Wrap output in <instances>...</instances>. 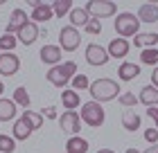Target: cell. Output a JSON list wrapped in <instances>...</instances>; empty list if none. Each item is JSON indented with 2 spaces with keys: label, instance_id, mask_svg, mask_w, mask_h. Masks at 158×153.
<instances>
[{
  "label": "cell",
  "instance_id": "7402d4cb",
  "mask_svg": "<svg viewBox=\"0 0 158 153\" xmlns=\"http://www.w3.org/2000/svg\"><path fill=\"white\" fill-rule=\"evenodd\" d=\"M61 104H63V108L66 111H75V108H79V92H75L73 88H66L61 92Z\"/></svg>",
  "mask_w": 158,
  "mask_h": 153
},
{
  "label": "cell",
  "instance_id": "ffe728a7",
  "mask_svg": "<svg viewBox=\"0 0 158 153\" xmlns=\"http://www.w3.org/2000/svg\"><path fill=\"white\" fill-rule=\"evenodd\" d=\"M158 43V34L156 32H149V34H135L133 36V45L135 47H140V50H149V47H154Z\"/></svg>",
  "mask_w": 158,
  "mask_h": 153
},
{
  "label": "cell",
  "instance_id": "1f68e13d",
  "mask_svg": "<svg viewBox=\"0 0 158 153\" xmlns=\"http://www.w3.org/2000/svg\"><path fill=\"white\" fill-rule=\"evenodd\" d=\"M118 101H120V106H124V108H135L138 97H135L133 92H122L120 97H118Z\"/></svg>",
  "mask_w": 158,
  "mask_h": 153
},
{
  "label": "cell",
  "instance_id": "52a82bcc",
  "mask_svg": "<svg viewBox=\"0 0 158 153\" xmlns=\"http://www.w3.org/2000/svg\"><path fill=\"white\" fill-rule=\"evenodd\" d=\"M109 52H106V47L97 45V43H90L88 47H86V61L90 65H95V68H102V65L109 63Z\"/></svg>",
  "mask_w": 158,
  "mask_h": 153
},
{
  "label": "cell",
  "instance_id": "7a4b0ae2",
  "mask_svg": "<svg viewBox=\"0 0 158 153\" xmlns=\"http://www.w3.org/2000/svg\"><path fill=\"white\" fill-rule=\"evenodd\" d=\"M77 74V63L75 61H66L61 65H54V68L48 70L45 79L52 86H56V88H66V86L73 81V77Z\"/></svg>",
  "mask_w": 158,
  "mask_h": 153
},
{
  "label": "cell",
  "instance_id": "d6a6232c",
  "mask_svg": "<svg viewBox=\"0 0 158 153\" xmlns=\"http://www.w3.org/2000/svg\"><path fill=\"white\" fill-rule=\"evenodd\" d=\"M84 30H86V34H93V36H97L99 32H102V23H99L97 18H90V20H88V25H86Z\"/></svg>",
  "mask_w": 158,
  "mask_h": 153
},
{
  "label": "cell",
  "instance_id": "60d3db41",
  "mask_svg": "<svg viewBox=\"0 0 158 153\" xmlns=\"http://www.w3.org/2000/svg\"><path fill=\"white\" fill-rule=\"evenodd\" d=\"M5 92V83H2V79H0V95Z\"/></svg>",
  "mask_w": 158,
  "mask_h": 153
},
{
  "label": "cell",
  "instance_id": "ab89813d",
  "mask_svg": "<svg viewBox=\"0 0 158 153\" xmlns=\"http://www.w3.org/2000/svg\"><path fill=\"white\" fill-rule=\"evenodd\" d=\"M124 153H140V151H138V149H127Z\"/></svg>",
  "mask_w": 158,
  "mask_h": 153
},
{
  "label": "cell",
  "instance_id": "6da1fadb",
  "mask_svg": "<svg viewBox=\"0 0 158 153\" xmlns=\"http://www.w3.org/2000/svg\"><path fill=\"white\" fill-rule=\"evenodd\" d=\"M90 97L93 101H97V104H104V101H113L115 97H120V83L115 81V79H109V77H102V79H97V81H93L90 83Z\"/></svg>",
  "mask_w": 158,
  "mask_h": 153
},
{
  "label": "cell",
  "instance_id": "e0dca14e",
  "mask_svg": "<svg viewBox=\"0 0 158 153\" xmlns=\"http://www.w3.org/2000/svg\"><path fill=\"white\" fill-rule=\"evenodd\" d=\"M138 101H140V104H145L147 108H156V106H158V88H154L152 83L145 86V88L140 90Z\"/></svg>",
  "mask_w": 158,
  "mask_h": 153
},
{
  "label": "cell",
  "instance_id": "603a6c76",
  "mask_svg": "<svg viewBox=\"0 0 158 153\" xmlns=\"http://www.w3.org/2000/svg\"><path fill=\"white\" fill-rule=\"evenodd\" d=\"M66 153H88V142L79 135H73L66 142Z\"/></svg>",
  "mask_w": 158,
  "mask_h": 153
},
{
  "label": "cell",
  "instance_id": "d4e9b609",
  "mask_svg": "<svg viewBox=\"0 0 158 153\" xmlns=\"http://www.w3.org/2000/svg\"><path fill=\"white\" fill-rule=\"evenodd\" d=\"M30 92H27V88H25V86H18V88L16 90H14V104H16V106H20V108H25V111H27V108H30Z\"/></svg>",
  "mask_w": 158,
  "mask_h": 153
},
{
  "label": "cell",
  "instance_id": "9a60e30c",
  "mask_svg": "<svg viewBox=\"0 0 158 153\" xmlns=\"http://www.w3.org/2000/svg\"><path fill=\"white\" fill-rule=\"evenodd\" d=\"M39 34H41L39 25L30 20V23H27V25L23 27V30H20V32L16 34V41H18V43H23V45H32V43L39 38Z\"/></svg>",
  "mask_w": 158,
  "mask_h": 153
},
{
  "label": "cell",
  "instance_id": "4316f807",
  "mask_svg": "<svg viewBox=\"0 0 158 153\" xmlns=\"http://www.w3.org/2000/svg\"><path fill=\"white\" fill-rule=\"evenodd\" d=\"M140 63H145V65H158V50L156 47H149V50H142L140 52Z\"/></svg>",
  "mask_w": 158,
  "mask_h": 153
},
{
  "label": "cell",
  "instance_id": "7c38bea8",
  "mask_svg": "<svg viewBox=\"0 0 158 153\" xmlns=\"http://www.w3.org/2000/svg\"><path fill=\"white\" fill-rule=\"evenodd\" d=\"M41 61L43 63H48L50 68H54V65H61V47L59 45H43L41 47Z\"/></svg>",
  "mask_w": 158,
  "mask_h": 153
},
{
  "label": "cell",
  "instance_id": "2e32d148",
  "mask_svg": "<svg viewBox=\"0 0 158 153\" xmlns=\"http://www.w3.org/2000/svg\"><path fill=\"white\" fill-rule=\"evenodd\" d=\"M138 74H140V65L138 63H131V61H122L120 63V68H118L120 81H133Z\"/></svg>",
  "mask_w": 158,
  "mask_h": 153
},
{
  "label": "cell",
  "instance_id": "8fae6325",
  "mask_svg": "<svg viewBox=\"0 0 158 153\" xmlns=\"http://www.w3.org/2000/svg\"><path fill=\"white\" fill-rule=\"evenodd\" d=\"M27 23H30V16L25 14V9H14L11 16H9V20H7V30H5V34H18Z\"/></svg>",
  "mask_w": 158,
  "mask_h": 153
},
{
  "label": "cell",
  "instance_id": "83f0119b",
  "mask_svg": "<svg viewBox=\"0 0 158 153\" xmlns=\"http://www.w3.org/2000/svg\"><path fill=\"white\" fill-rule=\"evenodd\" d=\"M23 117H25V122L32 126V131H36V128H41V126H43V115H41V113L23 111Z\"/></svg>",
  "mask_w": 158,
  "mask_h": 153
},
{
  "label": "cell",
  "instance_id": "f1b7e54d",
  "mask_svg": "<svg viewBox=\"0 0 158 153\" xmlns=\"http://www.w3.org/2000/svg\"><path fill=\"white\" fill-rule=\"evenodd\" d=\"M16 45H18V41H16L14 34H2L0 36V50H2V52H14Z\"/></svg>",
  "mask_w": 158,
  "mask_h": 153
},
{
  "label": "cell",
  "instance_id": "9c48e42d",
  "mask_svg": "<svg viewBox=\"0 0 158 153\" xmlns=\"http://www.w3.org/2000/svg\"><path fill=\"white\" fill-rule=\"evenodd\" d=\"M59 124H61V131H66L70 135H79V131H81V117L77 111H66L61 115Z\"/></svg>",
  "mask_w": 158,
  "mask_h": 153
},
{
  "label": "cell",
  "instance_id": "4dcf8cb0",
  "mask_svg": "<svg viewBox=\"0 0 158 153\" xmlns=\"http://www.w3.org/2000/svg\"><path fill=\"white\" fill-rule=\"evenodd\" d=\"M16 151V140L11 135H0V153H14Z\"/></svg>",
  "mask_w": 158,
  "mask_h": 153
},
{
  "label": "cell",
  "instance_id": "836d02e7",
  "mask_svg": "<svg viewBox=\"0 0 158 153\" xmlns=\"http://www.w3.org/2000/svg\"><path fill=\"white\" fill-rule=\"evenodd\" d=\"M145 140L149 144H158V128H147L145 131Z\"/></svg>",
  "mask_w": 158,
  "mask_h": 153
},
{
  "label": "cell",
  "instance_id": "4fadbf2b",
  "mask_svg": "<svg viewBox=\"0 0 158 153\" xmlns=\"http://www.w3.org/2000/svg\"><path fill=\"white\" fill-rule=\"evenodd\" d=\"M138 20L140 23H158V5L156 2H142L140 7H138Z\"/></svg>",
  "mask_w": 158,
  "mask_h": 153
},
{
  "label": "cell",
  "instance_id": "cb8c5ba5",
  "mask_svg": "<svg viewBox=\"0 0 158 153\" xmlns=\"http://www.w3.org/2000/svg\"><path fill=\"white\" fill-rule=\"evenodd\" d=\"M122 126L127 131H131V133H135L140 128V115L135 111H124L122 113Z\"/></svg>",
  "mask_w": 158,
  "mask_h": 153
},
{
  "label": "cell",
  "instance_id": "5bb4252c",
  "mask_svg": "<svg viewBox=\"0 0 158 153\" xmlns=\"http://www.w3.org/2000/svg\"><path fill=\"white\" fill-rule=\"evenodd\" d=\"M129 47H131V43L127 38H111L106 52H109V56H113V59H124L129 54Z\"/></svg>",
  "mask_w": 158,
  "mask_h": 153
},
{
  "label": "cell",
  "instance_id": "f35d334b",
  "mask_svg": "<svg viewBox=\"0 0 158 153\" xmlns=\"http://www.w3.org/2000/svg\"><path fill=\"white\" fill-rule=\"evenodd\" d=\"M97 153H115V151H113V149H99Z\"/></svg>",
  "mask_w": 158,
  "mask_h": 153
},
{
  "label": "cell",
  "instance_id": "f546056e",
  "mask_svg": "<svg viewBox=\"0 0 158 153\" xmlns=\"http://www.w3.org/2000/svg\"><path fill=\"white\" fill-rule=\"evenodd\" d=\"M70 83H73V90L75 92H81V90H88L90 88V81H88V77H86V74H75Z\"/></svg>",
  "mask_w": 158,
  "mask_h": 153
},
{
  "label": "cell",
  "instance_id": "8992f818",
  "mask_svg": "<svg viewBox=\"0 0 158 153\" xmlns=\"http://www.w3.org/2000/svg\"><path fill=\"white\" fill-rule=\"evenodd\" d=\"M79 43H81L79 30H75L73 25L61 27V32H59V47L63 50V52H75V50L79 47Z\"/></svg>",
  "mask_w": 158,
  "mask_h": 153
},
{
  "label": "cell",
  "instance_id": "484cf974",
  "mask_svg": "<svg viewBox=\"0 0 158 153\" xmlns=\"http://www.w3.org/2000/svg\"><path fill=\"white\" fill-rule=\"evenodd\" d=\"M52 11H54V16H66V14L73 11V0H54L52 2Z\"/></svg>",
  "mask_w": 158,
  "mask_h": 153
},
{
  "label": "cell",
  "instance_id": "ba28073f",
  "mask_svg": "<svg viewBox=\"0 0 158 153\" xmlns=\"http://www.w3.org/2000/svg\"><path fill=\"white\" fill-rule=\"evenodd\" d=\"M32 7V23H45V20H50L54 16V11H52V5H48V2H41V0H30L27 2Z\"/></svg>",
  "mask_w": 158,
  "mask_h": 153
},
{
  "label": "cell",
  "instance_id": "74e56055",
  "mask_svg": "<svg viewBox=\"0 0 158 153\" xmlns=\"http://www.w3.org/2000/svg\"><path fill=\"white\" fill-rule=\"evenodd\" d=\"M142 153H158V144H152V147H147Z\"/></svg>",
  "mask_w": 158,
  "mask_h": 153
},
{
  "label": "cell",
  "instance_id": "e575fe53",
  "mask_svg": "<svg viewBox=\"0 0 158 153\" xmlns=\"http://www.w3.org/2000/svg\"><path fill=\"white\" fill-rule=\"evenodd\" d=\"M41 115H43L45 119H56V117H59V115H56V108H54V106H45Z\"/></svg>",
  "mask_w": 158,
  "mask_h": 153
},
{
  "label": "cell",
  "instance_id": "d590c367",
  "mask_svg": "<svg viewBox=\"0 0 158 153\" xmlns=\"http://www.w3.org/2000/svg\"><path fill=\"white\" fill-rule=\"evenodd\" d=\"M147 117L154 119V128H158V106L156 108H147Z\"/></svg>",
  "mask_w": 158,
  "mask_h": 153
},
{
  "label": "cell",
  "instance_id": "d6986e66",
  "mask_svg": "<svg viewBox=\"0 0 158 153\" xmlns=\"http://www.w3.org/2000/svg\"><path fill=\"white\" fill-rule=\"evenodd\" d=\"M16 104H14V99H5L0 97V122H11L14 117H16Z\"/></svg>",
  "mask_w": 158,
  "mask_h": 153
},
{
  "label": "cell",
  "instance_id": "30bf717a",
  "mask_svg": "<svg viewBox=\"0 0 158 153\" xmlns=\"http://www.w3.org/2000/svg\"><path fill=\"white\" fill-rule=\"evenodd\" d=\"M18 70H20V59L14 52H2L0 54V74L14 77Z\"/></svg>",
  "mask_w": 158,
  "mask_h": 153
},
{
  "label": "cell",
  "instance_id": "8d00e7d4",
  "mask_svg": "<svg viewBox=\"0 0 158 153\" xmlns=\"http://www.w3.org/2000/svg\"><path fill=\"white\" fill-rule=\"evenodd\" d=\"M152 86H154V88H158V65L154 68V74H152Z\"/></svg>",
  "mask_w": 158,
  "mask_h": 153
},
{
  "label": "cell",
  "instance_id": "3957f363",
  "mask_svg": "<svg viewBox=\"0 0 158 153\" xmlns=\"http://www.w3.org/2000/svg\"><path fill=\"white\" fill-rule=\"evenodd\" d=\"M113 27H115V34L120 38H133L135 34H140V20L131 11L118 14L115 20H113Z\"/></svg>",
  "mask_w": 158,
  "mask_h": 153
},
{
  "label": "cell",
  "instance_id": "277c9868",
  "mask_svg": "<svg viewBox=\"0 0 158 153\" xmlns=\"http://www.w3.org/2000/svg\"><path fill=\"white\" fill-rule=\"evenodd\" d=\"M79 117H81V124H86V126L90 128H99L106 119V113H104V106L97 104V101H86V104H81V113H79Z\"/></svg>",
  "mask_w": 158,
  "mask_h": 153
},
{
  "label": "cell",
  "instance_id": "44dd1931",
  "mask_svg": "<svg viewBox=\"0 0 158 153\" xmlns=\"http://www.w3.org/2000/svg\"><path fill=\"white\" fill-rule=\"evenodd\" d=\"M34 133V131H32V126H30V124H27L25 122V117H20V119H16V122H14V140H20V142H25L27 140V137H30Z\"/></svg>",
  "mask_w": 158,
  "mask_h": 153
},
{
  "label": "cell",
  "instance_id": "ac0fdd59",
  "mask_svg": "<svg viewBox=\"0 0 158 153\" xmlns=\"http://www.w3.org/2000/svg\"><path fill=\"white\" fill-rule=\"evenodd\" d=\"M68 18H70V25L75 27H86L88 25V20H90V16H88V11L84 9V7H73V11L68 14Z\"/></svg>",
  "mask_w": 158,
  "mask_h": 153
},
{
  "label": "cell",
  "instance_id": "5b68a950",
  "mask_svg": "<svg viewBox=\"0 0 158 153\" xmlns=\"http://www.w3.org/2000/svg\"><path fill=\"white\" fill-rule=\"evenodd\" d=\"M84 9L88 11L90 18H111L118 16V2H111V0H88L84 5Z\"/></svg>",
  "mask_w": 158,
  "mask_h": 153
}]
</instances>
